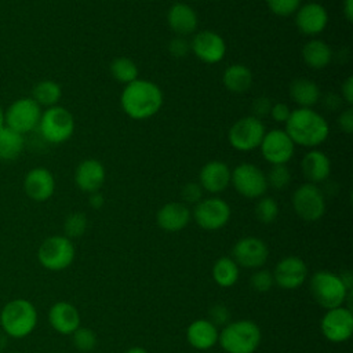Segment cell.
Returning <instances> with one entry per match:
<instances>
[{"instance_id": "6da1fadb", "label": "cell", "mask_w": 353, "mask_h": 353, "mask_svg": "<svg viewBox=\"0 0 353 353\" xmlns=\"http://www.w3.org/2000/svg\"><path fill=\"white\" fill-rule=\"evenodd\" d=\"M163 92L160 87L143 79H137L125 84L120 103L124 113L134 120H146L153 117L163 105Z\"/></svg>"}, {"instance_id": "7a4b0ae2", "label": "cell", "mask_w": 353, "mask_h": 353, "mask_svg": "<svg viewBox=\"0 0 353 353\" xmlns=\"http://www.w3.org/2000/svg\"><path fill=\"white\" fill-rule=\"evenodd\" d=\"M285 132L295 145L316 148L328 138L330 125L313 108H298L291 110L285 121Z\"/></svg>"}, {"instance_id": "3957f363", "label": "cell", "mask_w": 353, "mask_h": 353, "mask_svg": "<svg viewBox=\"0 0 353 353\" xmlns=\"http://www.w3.org/2000/svg\"><path fill=\"white\" fill-rule=\"evenodd\" d=\"M37 325V310L32 302L17 298L7 302L0 312L1 331L11 338H25Z\"/></svg>"}, {"instance_id": "277c9868", "label": "cell", "mask_w": 353, "mask_h": 353, "mask_svg": "<svg viewBox=\"0 0 353 353\" xmlns=\"http://www.w3.org/2000/svg\"><path fill=\"white\" fill-rule=\"evenodd\" d=\"M261 330L251 320L228 323L218 336V343L226 353H254L261 343Z\"/></svg>"}, {"instance_id": "5b68a950", "label": "cell", "mask_w": 353, "mask_h": 353, "mask_svg": "<svg viewBox=\"0 0 353 353\" xmlns=\"http://www.w3.org/2000/svg\"><path fill=\"white\" fill-rule=\"evenodd\" d=\"M309 288L316 303L327 310L343 306L345 301L352 296L341 277L327 270L316 272L310 279Z\"/></svg>"}, {"instance_id": "8992f818", "label": "cell", "mask_w": 353, "mask_h": 353, "mask_svg": "<svg viewBox=\"0 0 353 353\" xmlns=\"http://www.w3.org/2000/svg\"><path fill=\"white\" fill-rule=\"evenodd\" d=\"M37 128L47 142L63 143L74 132V117L66 108L55 105L41 112Z\"/></svg>"}, {"instance_id": "52a82bcc", "label": "cell", "mask_w": 353, "mask_h": 353, "mask_svg": "<svg viewBox=\"0 0 353 353\" xmlns=\"http://www.w3.org/2000/svg\"><path fill=\"white\" fill-rule=\"evenodd\" d=\"M74 245L66 236H50L39 247L37 259L48 270L59 272L69 268L74 259Z\"/></svg>"}, {"instance_id": "ba28073f", "label": "cell", "mask_w": 353, "mask_h": 353, "mask_svg": "<svg viewBox=\"0 0 353 353\" xmlns=\"http://www.w3.org/2000/svg\"><path fill=\"white\" fill-rule=\"evenodd\" d=\"M40 117L41 106L32 97L14 101L4 112L6 125L22 135L37 128Z\"/></svg>"}, {"instance_id": "9c48e42d", "label": "cell", "mask_w": 353, "mask_h": 353, "mask_svg": "<svg viewBox=\"0 0 353 353\" xmlns=\"http://www.w3.org/2000/svg\"><path fill=\"white\" fill-rule=\"evenodd\" d=\"M265 124L254 116L239 119L228 131V141L239 152H251L259 148L265 135Z\"/></svg>"}, {"instance_id": "30bf717a", "label": "cell", "mask_w": 353, "mask_h": 353, "mask_svg": "<svg viewBox=\"0 0 353 353\" xmlns=\"http://www.w3.org/2000/svg\"><path fill=\"white\" fill-rule=\"evenodd\" d=\"M292 207L301 219L314 222L325 212V197L317 185L306 182L295 189L292 194Z\"/></svg>"}, {"instance_id": "8fae6325", "label": "cell", "mask_w": 353, "mask_h": 353, "mask_svg": "<svg viewBox=\"0 0 353 353\" xmlns=\"http://www.w3.org/2000/svg\"><path fill=\"white\" fill-rule=\"evenodd\" d=\"M239 194L247 199H259L268 190L265 172L251 163H241L232 171V181Z\"/></svg>"}, {"instance_id": "7c38bea8", "label": "cell", "mask_w": 353, "mask_h": 353, "mask_svg": "<svg viewBox=\"0 0 353 353\" xmlns=\"http://www.w3.org/2000/svg\"><path fill=\"white\" fill-rule=\"evenodd\" d=\"M232 215L230 205L221 197L200 200L193 210V219L204 230H218L223 228Z\"/></svg>"}, {"instance_id": "4fadbf2b", "label": "cell", "mask_w": 353, "mask_h": 353, "mask_svg": "<svg viewBox=\"0 0 353 353\" xmlns=\"http://www.w3.org/2000/svg\"><path fill=\"white\" fill-rule=\"evenodd\" d=\"M320 328L330 342H345L353 334V314L350 307L338 306L328 309L321 319Z\"/></svg>"}, {"instance_id": "5bb4252c", "label": "cell", "mask_w": 353, "mask_h": 353, "mask_svg": "<svg viewBox=\"0 0 353 353\" xmlns=\"http://www.w3.org/2000/svg\"><path fill=\"white\" fill-rule=\"evenodd\" d=\"M261 153L272 165L287 164L295 152V143L285 132V130H272L265 132L259 145Z\"/></svg>"}, {"instance_id": "9a60e30c", "label": "cell", "mask_w": 353, "mask_h": 353, "mask_svg": "<svg viewBox=\"0 0 353 353\" xmlns=\"http://www.w3.org/2000/svg\"><path fill=\"white\" fill-rule=\"evenodd\" d=\"M269 256L266 243L259 237H243L233 247V261L245 269H259Z\"/></svg>"}, {"instance_id": "2e32d148", "label": "cell", "mask_w": 353, "mask_h": 353, "mask_svg": "<svg viewBox=\"0 0 353 353\" xmlns=\"http://www.w3.org/2000/svg\"><path fill=\"white\" fill-rule=\"evenodd\" d=\"M190 51L204 63H218L225 58L226 43L221 34L212 30L196 33L190 41Z\"/></svg>"}, {"instance_id": "e0dca14e", "label": "cell", "mask_w": 353, "mask_h": 353, "mask_svg": "<svg viewBox=\"0 0 353 353\" xmlns=\"http://www.w3.org/2000/svg\"><path fill=\"white\" fill-rule=\"evenodd\" d=\"M307 277V266L298 256L283 258L273 270L274 283L283 290H295L301 287Z\"/></svg>"}, {"instance_id": "ac0fdd59", "label": "cell", "mask_w": 353, "mask_h": 353, "mask_svg": "<svg viewBox=\"0 0 353 353\" xmlns=\"http://www.w3.org/2000/svg\"><path fill=\"white\" fill-rule=\"evenodd\" d=\"M298 30L306 36H316L321 33L328 23V12L320 3L310 1L301 4L294 14Z\"/></svg>"}, {"instance_id": "d6986e66", "label": "cell", "mask_w": 353, "mask_h": 353, "mask_svg": "<svg viewBox=\"0 0 353 353\" xmlns=\"http://www.w3.org/2000/svg\"><path fill=\"white\" fill-rule=\"evenodd\" d=\"M23 190L29 199L34 201H46L55 192V178L48 168L34 167L25 175Z\"/></svg>"}, {"instance_id": "ffe728a7", "label": "cell", "mask_w": 353, "mask_h": 353, "mask_svg": "<svg viewBox=\"0 0 353 353\" xmlns=\"http://www.w3.org/2000/svg\"><path fill=\"white\" fill-rule=\"evenodd\" d=\"M232 181V170L229 165L219 160H211L205 163L199 174V183L203 190L208 193L223 192Z\"/></svg>"}, {"instance_id": "44dd1931", "label": "cell", "mask_w": 353, "mask_h": 353, "mask_svg": "<svg viewBox=\"0 0 353 353\" xmlns=\"http://www.w3.org/2000/svg\"><path fill=\"white\" fill-rule=\"evenodd\" d=\"M105 178V167L97 159H85L74 170V183L85 193L98 192L102 188Z\"/></svg>"}, {"instance_id": "7402d4cb", "label": "cell", "mask_w": 353, "mask_h": 353, "mask_svg": "<svg viewBox=\"0 0 353 353\" xmlns=\"http://www.w3.org/2000/svg\"><path fill=\"white\" fill-rule=\"evenodd\" d=\"M50 325L62 335H72L80 327V313L69 302H57L48 312Z\"/></svg>"}, {"instance_id": "603a6c76", "label": "cell", "mask_w": 353, "mask_h": 353, "mask_svg": "<svg viewBox=\"0 0 353 353\" xmlns=\"http://www.w3.org/2000/svg\"><path fill=\"white\" fill-rule=\"evenodd\" d=\"M192 212L185 203L171 201L164 204L156 215L157 225L165 232H179L188 226Z\"/></svg>"}, {"instance_id": "cb8c5ba5", "label": "cell", "mask_w": 353, "mask_h": 353, "mask_svg": "<svg viewBox=\"0 0 353 353\" xmlns=\"http://www.w3.org/2000/svg\"><path fill=\"white\" fill-rule=\"evenodd\" d=\"M167 22L176 36L185 37L197 29L199 18L196 11L189 4L178 1L170 7L167 12Z\"/></svg>"}, {"instance_id": "d4e9b609", "label": "cell", "mask_w": 353, "mask_h": 353, "mask_svg": "<svg viewBox=\"0 0 353 353\" xmlns=\"http://www.w3.org/2000/svg\"><path fill=\"white\" fill-rule=\"evenodd\" d=\"M301 165L306 181L314 185L324 182L331 174V160L324 152L317 149L309 150L303 156Z\"/></svg>"}, {"instance_id": "484cf974", "label": "cell", "mask_w": 353, "mask_h": 353, "mask_svg": "<svg viewBox=\"0 0 353 353\" xmlns=\"http://www.w3.org/2000/svg\"><path fill=\"white\" fill-rule=\"evenodd\" d=\"M219 331L208 319L194 320L186 330L188 342L199 350H207L218 343Z\"/></svg>"}, {"instance_id": "4316f807", "label": "cell", "mask_w": 353, "mask_h": 353, "mask_svg": "<svg viewBox=\"0 0 353 353\" xmlns=\"http://www.w3.org/2000/svg\"><path fill=\"white\" fill-rule=\"evenodd\" d=\"M290 97L298 108H313L321 99V91L316 81L299 77L290 84Z\"/></svg>"}, {"instance_id": "83f0119b", "label": "cell", "mask_w": 353, "mask_h": 353, "mask_svg": "<svg viewBox=\"0 0 353 353\" xmlns=\"http://www.w3.org/2000/svg\"><path fill=\"white\" fill-rule=\"evenodd\" d=\"M222 81L226 90H229L230 92L241 94L251 88L254 76L248 66L243 63H233L225 69Z\"/></svg>"}, {"instance_id": "f1b7e54d", "label": "cell", "mask_w": 353, "mask_h": 353, "mask_svg": "<svg viewBox=\"0 0 353 353\" xmlns=\"http://www.w3.org/2000/svg\"><path fill=\"white\" fill-rule=\"evenodd\" d=\"M302 58L307 66L313 69H323L330 65L332 59V50L325 41L312 39L305 43L302 48Z\"/></svg>"}, {"instance_id": "f546056e", "label": "cell", "mask_w": 353, "mask_h": 353, "mask_svg": "<svg viewBox=\"0 0 353 353\" xmlns=\"http://www.w3.org/2000/svg\"><path fill=\"white\" fill-rule=\"evenodd\" d=\"M25 146L23 135L4 125L0 130V160L14 161L17 160Z\"/></svg>"}, {"instance_id": "4dcf8cb0", "label": "cell", "mask_w": 353, "mask_h": 353, "mask_svg": "<svg viewBox=\"0 0 353 353\" xmlns=\"http://www.w3.org/2000/svg\"><path fill=\"white\" fill-rule=\"evenodd\" d=\"M61 97L62 88L54 80H41L32 90V98L46 109L58 105Z\"/></svg>"}, {"instance_id": "1f68e13d", "label": "cell", "mask_w": 353, "mask_h": 353, "mask_svg": "<svg viewBox=\"0 0 353 353\" xmlns=\"http://www.w3.org/2000/svg\"><path fill=\"white\" fill-rule=\"evenodd\" d=\"M212 277L218 285L225 288L232 287L239 279V266L232 258L222 256L212 266Z\"/></svg>"}, {"instance_id": "d6a6232c", "label": "cell", "mask_w": 353, "mask_h": 353, "mask_svg": "<svg viewBox=\"0 0 353 353\" xmlns=\"http://www.w3.org/2000/svg\"><path fill=\"white\" fill-rule=\"evenodd\" d=\"M110 74L121 84H128L138 79V66L128 57H117L110 63Z\"/></svg>"}, {"instance_id": "836d02e7", "label": "cell", "mask_w": 353, "mask_h": 353, "mask_svg": "<svg viewBox=\"0 0 353 353\" xmlns=\"http://www.w3.org/2000/svg\"><path fill=\"white\" fill-rule=\"evenodd\" d=\"M255 216L262 223H272L279 216V204L273 197L262 196L255 205Z\"/></svg>"}, {"instance_id": "e575fe53", "label": "cell", "mask_w": 353, "mask_h": 353, "mask_svg": "<svg viewBox=\"0 0 353 353\" xmlns=\"http://www.w3.org/2000/svg\"><path fill=\"white\" fill-rule=\"evenodd\" d=\"M88 219L83 212H72L63 222V232L68 239H77L87 230Z\"/></svg>"}, {"instance_id": "d590c367", "label": "cell", "mask_w": 353, "mask_h": 353, "mask_svg": "<svg viewBox=\"0 0 353 353\" xmlns=\"http://www.w3.org/2000/svg\"><path fill=\"white\" fill-rule=\"evenodd\" d=\"M292 175L290 168L285 164H274L269 170V174L266 175L268 186H272L276 190H283L291 183Z\"/></svg>"}, {"instance_id": "8d00e7d4", "label": "cell", "mask_w": 353, "mask_h": 353, "mask_svg": "<svg viewBox=\"0 0 353 353\" xmlns=\"http://www.w3.org/2000/svg\"><path fill=\"white\" fill-rule=\"evenodd\" d=\"M73 345L76 349L80 352H90L97 345V335L91 328L85 327H79L73 334H72Z\"/></svg>"}, {"instance_id": "74e56055", "label": "cell", "mask_w": 353, "mask_h": 353, "mask_svg": "<svg viewBox=\"0 0 353 353\" xmlns=\"http://www.w3.org/2000/svg\"><path fill=\"white\" fill-rule=\"evenodd\" d=\"M268 8L277 17H290L301 7L302 0H265Z\"/></svg>"}, {"instance_id": "f35d334b", "label": "cell", "mask_w": 353, "mask_h": 353, "mask_svg": "<svg viewBox=\"0 0 353 353\" xmlns=\"http://www.w3.org/2000/svg\"><path fill=\"white\" fill-rule=\"evenodd\" d=\"M250 284L251 287L258 291V292H266L269 291L273 284H274V280H273V273H270L269 270L266 269H259L256 270L251 279H250Z\"/></svg>"}, {"instance_id": "ab89813d", "label": "cell", "mask_w": 353, "mask_h": 353, "mask_svg": "<svg viewBox=\"0 0 353 353\" xmlns=\"http://www.w3.org/2000/svg\"><path fill=\"white\" fill-rule=\"evenodd\" d=\"M203 188L199 182H188L183 185L181 196L183 199L185 204H197L200 200H203Z\"/></svg>"}, {"instance_id": "60d3db41", "label": "cell", "mask_w": 353, "mask_h": 353, "mask_svg": "<svg viewBox=\"0 0 353 353\" xmlns=\"http://www.w3.org/2000/svg\"><path fill=\"white\" fill-rule=\"evenodd\" d=\"M208 320L214 325H226L228 323H230V312L223 303H215L214 306H211L208 310Z\"/></svg>"}, {"instance_id": "b9f144b4", "label": "cell", "mask_w": 353, "mask_h": 353, "mask_svg": "<svg viewBox=\"0 0 353 353\" xmlns=\"http://www.w3.org/2000/svg\"><path fill=\"white\" fill-rule=\"evenodd\" d=\"M189 51H190V43L182 36H175L168 43V52L174 58H183L189 54Z\"/></svg>"}, {"instance_id": "7bdbcfd3", "label": "cell", "mask_w": 353, "mask_h": 353, "mask_svg": "<svg viewBox=\"0 0 353 353\" xmlns=\"http://www.w3.org/2000/svg\"><path fill=\"white\" fill-rule=\"evenodd\" d=\"M272 105H273V103H272L270 99L266 98V97H259V98L254 99L252 106H251V109H252V114H251V116H254V117L262 120L263 117L269 116L270 109H272Z\"/></svg>"}, {"instance_id": "ee69618b", "label": "cell", "mask_w": 353, "mask_h": 353, "mask_svg": "<svg viewBox=\"0 0 353 353\" xmlns=\"http://www.w3.org/2000/svg\"><path fill=\"white\" fill-rule=\"evenodd\" d=\"M291 114V109L284 102H277L272 105L269 116L277 123H285Z\"/></svg>"}, {"instance_id": "f6af8a7d", "label": "cell", "mask_w": 353, "mask_h": 353, "mask_svg": "<svg viewBox=\"0 0 353 353\" xmlns=\"http://www.w3.org/2000/svg\"><path fill=\"white\" fill-rule=\"evenodd\" d=\"M338 125L346 134L353 132V109H352V106H347L346 109H343L341 112V114L338 116Z\"/></svg>"}, {"instance_id": "bcb514c9", "label": "cell", "mask_w": 353, "mask_h": 353, "mask_svg": "<svg viewBox=\"0 0 353 353\" xmlns=\"http://www.w3.org/2000/svg\"><path fill=\"white\" fill-rule=\"evenodd\" d=\"M341 94H342V101H345L349 106L353 103V77L349 76L341 87Z\"/></svg>"}, {"instance_id": "7dc6e473", "label": "cell", "mask_w": 353, "mask_h": 353, "mask_svg": "<svg viewBox=\"0 0 353 353\" xmlns=\"http://www.w3.org/2000/svg\"><path fill=\"white\" fill-rule=\"evenodd\" d=\"M88 201H90V205L95 210H99L105 204V199H103L102 193H99V190L94 192V193H90Z\"/></svg>"}, {"instance_id": "c3c4849f", "label": "cell", "mask_w": 353, "mask_h": 353, "mask_svg": "<svg viewBox=\"0 0 353 353\" xmlns=\"http://www.w3.org/2000/svg\"><path fill=\"white\" fill-rule=\"evenodd\" d=\"M342 12L345 18L352 22L353 21V0H343L342 1Z\"/></svg>"}, {"instance_id": "681fc988", "label": "cell", "mask_w": 353, "mask_h": 353, "mask_svg": "<svg viewBox=\"0 0 353 353\" xmlns=\"http://www.w3.org/2000/svg\"><path fill=\"white\" fill-rule=\"evenodd\" d=\"M125 353H148V350L141 346H134V347H130L128 350H125Z\"/></svg>"}, {"instance_id": "f907efd6", "label": "cell", "mask_w": 353, "mask_h": 353, "mask_svg": "<svg viewBox=\"0 0 353 353\" xmlns=\"http://www.w3.org/2000/svg\"><path fill=\"white\" fill-rule=\"evenodd\" d=\"M6 336H7V335L0 330V350L7 345V339H6Z\"/></svg>"}, {"instance_id": "816d5d0a", "label": "cell", "mask_w": 353, "mask_h": 353, "mask_svg": "<svg viewBox=\"0 0 353 353\" xmlns=\"http://www.w3.org/2000/svg\"><path fill=\"white\" fill-rule=\"evenodd\" d=\"M4 125H6V121H4V110H3L1 106H0V130H1Z\"/></svg>"}]
</instances>
